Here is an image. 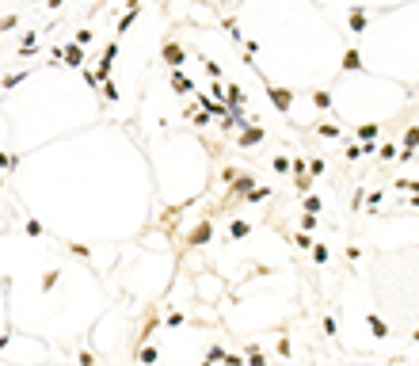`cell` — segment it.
<instances>
[{
	"instance_id": "obj_1",
	"label": "cell",
	"mask_w": 419,
	"mask_h": 366,
	"mask_svg": "<svg viewBox=\"0 0 419 366\" xmlns=\"http://www.w3.org/2000/svg\"><path fill=\"white\" fill-rule=\"evenodd\" d=\"M61 61H65L69 69H80V65H84V46H80V42L65 46V50H61Z\"/></svg>"
},
{
	"instance_id": "obj_2",
	"label": "cell",
	"mask_w": 419,
	"mask_h": 366,
	"mask_svg": "<svg viewBox=\"0 0 419 366\" xmlns=\"http://www.w3.org/2000/svg\"><path fill=\"white\" fill-rule=\"evenodd\" d=\"M164 61H168L171 69H179L183 61H187V53H183V50H179L175 42H168V46H164Z\"/></svg>"
},
{
	"instance_id": "obj_3",
	"label": "cell",
	"mask_w": 419,
	"mask_h": 366,
	"mask_svg": "<svg viewBox=\"0 0 419 366\" xmlns=\"http://www.w3.org/2000/svg\"><path fill=\"white\" fill-rule=\"evenodd\" d=\"M114 57H118V46H107V50H103V61H99V77H107V73H111Z\"/></svg>"
},
{
	"instance_id": "obj_4",
	"label": "cell",
	"mask_w": 419,
	"mask_h": 366,
	"mask_svg": "<svg viewBox=\"0 0 419 366\" xmlns=\"http://www.w3.org/2000/svg\"><path fill=\"white\" fill-rule=\"evenodd\" d=\"M267 92H271V99H274V107H278V111H286V107H290V92H282V88H267Z\"/></svg>"
},
{
	"instance_id": "obj_5",
	"label": "cell",
	"mask_w": 419,
	"mask_h": 366,
	"mask_svg": "<svg viewBox=\"0 0 419 366\" xmlns=\"http://www.w3.org/2000/svg\"><path fill=\"white\" fill-rule=\"evenodd\" d=\"M343 69L351 73V69H362V57H358V50H347L343 53Z\"/></svg>"
},
{
	"instance_id": "obj_6",
	"label": "cell",
	"mask_w": 419,
	"mask_h": 366,
	"mask_svg": "<svg viewBox=\"0 0 419 366\" xmlns=\"http://www.w3.org/2000/svg\"><path fill=\"white\" fill-rule=\"evenodd\" d=\"M370 332H374V336H377V340H385V336H389V328H385V321H381V317H370Z\"/></svg>"
},
{
	"instance_id": "obj_7",
	"label": "cell",
	"mask_w": 419,
	"mask_h": 366,
	"mask_svg": "<svg viewBox=\"0 0 419 366\" xmlns=\"http://www.w3.org/2000/svg\"><path fill=\"white\" fill-rule=\"evenodd\" d=\"M351 31H354V35H358V31H366V12H358V8L351 12Z\"/></svg>"
},
{
	"instance_id": "obj_8",
	"label": "cell",
	"mask_w": 419,
	"mask_h": 366,
	"mask_svg": "<svg viewBox=\"0 0 419 366\" xmlns=\"http://www.w3.org/2000/svg\"><path fill=\"white\" fill-rule=\"evenodd\" d=\"M171 88H175V92H191V80L183 77V73H171Z\"/></svg>"
},
{
	"instance_id": "obj_9",
	"label": "cell",
	"mask_w": 419,
	"mask_h": 366,
	"mask_svg": "<svg viewBox=\"0 0 419 366\" xmlns=\"http://www.w3.org/2000/svg\"><path fill=\"white\" fill-rule=\"evenodd\" d=\"M202 240H210V225H202V229L191 233V244H202Z\"/></svg>"
},
{
	"instance_id": "obj_10",
	"label": "cell",
	"mask_w": 419,
	"mask_h": 366,
	"mask_svg": "<svg viewBox=\"0 0 419 366\" xmlns=\"http://www.w3.org/2000/svg\"><path fill=\"white\" fill-rule=\"evenodd\" d=\"M404 145H408V149H415V145H419V126H411V130L404 134Z\"/></svg>"
},
{
	"instance_id": "obj_11",
	"label": "cell",
	"mask_w": 419,
	"mask_h": 366,
	"mask_svg": "<svg viewBox=\"0 0 419 366\" xmlns=\"http://www.w3.org/2000/svg\"><path fill=\"white\" fill-rule=\"evenodd\" d=\"M232 183H236V191H244V195L252 191V175H236V179H232Z\"/></svg>"
},
{
	"instance_id": "obj_12",
	"label": "cell",
	"mask_w": 419,
	"mask_h": 366,
	"mask_svg": "<svg viewBox=\"0 0 419 366\" xmlns=\"http://www.w3.org/2000/svg\"><path fill=\"white\" fill-rule=\"evenodd\" d=\"M229 233H232V240H236V236H248V225H244V221H232Z\"/></svg>"
},
{
	"instance_id": "obj_13",
	"label": "cell",
	"mask_w": 419,
	"mask_h": 366,
	"mask_svg": "<svg viewBox=\"0 0 419 366\" xmlns=\"http://www.w3.org/2000/svg\"><path fill=\"white\" fill-rule=\"evenodd\" d=\"M259 138H263V130H248V134H244V138H240V141H244V145H256Z\"/></svg>"
},
{
	"instance_id": "obj_14",
	"label": "cell",
	"mask_w": 419,
	"mask_h": 366,
	"mask_svg": "<svg viewBox=\"0 0 419 366\" xmlns=\"http://www.w3.org/2000/svg\"><path fill=\"white\" fill-rule=\"evenodd\" d=\"M19 80H27V73H12V77H4V88H16Z\"/></svg>"
},
{
	"instance_id": "obj_15",
	"label": "cell",
	"mask_w": 419,
	"mask_h": 366,
	"mask_svg": "<svg viewBox=\"0 0 419 366\" xmlns=\"http://www.w3.org/2000/svg\"><path fill=\"white\" fill-rule=\"evenodd\" d=\"M313 103H317V107H332V96H328V92H317V96H313Z\"/></svg>"
},
{
	"instance_id": "obj_16",
	"label": "cell",
	"mask_w": 419,
	"mask_h": 366,
	"mask_svg": "<svg viewBox=\"0 0 419 366\" xmlns=\"http://www.w3.org/2000/svg\"><path fill=\"white\" fill-rule=\"evenodd\" d=\"M229 103H232V107L244 103V92H240V88H229Z\"/></svg>"
},
{
	"instance_id": "obj_17",
	"label": "cell",
	"mask_w": 419,
	"mask_h": 366,
	"mask_svg": "<svg viewBox=\"0 0 419 366\" xmlns=\"http://www.w3.org/2000/svg\"><path fill=\"white\" fill-rule=\"evenodd\" d=\"M313 260H317V263L328 260V248H324V244H317V248H313Z\"/></svg>"
},
{
	"instance_id": "obj_18",
	"label": "cell",
	"mask_w": 419,
	"mask_h": 366,
	"mask_svg": "<svg viewBox=\"0 0 419 366\" xmlns=\"http://www.w3.org/2000/svg\"><path fill=\"white\" fill-rule=\"evenodd\" d=\"M103 99H118V88H114V84H103Z\"/></svg>"
},
{
	"instance_id": "obj_19",
	"label": "cell",
	"mask_w": 419,
	"mask_h": 366,
	"mask_svg": "<svg viewBox=\"0 0 419 366\" xmlns=\"http://www.w3.org/2000/svg\"><path fill=\"white\" fill-rule=\"evenodd\" d=\"M27 236H42V225L38 221H27Z\"/></svg>"
},
{
	"instance_id": "obj_20",
	"label": "cell",
	"mask_w": 419,
	"mask_h": 366,
	"mask_svg": "<svg viewBox=\"0 0 419 366\" xmlns=\"http://www.w3.org/2000/svg\"><path fill=\"white\" fill-rule=\"evenodd\" d=\"M12 27H16V16H4V19H0V31H12Z\"/></svg>"
},
{
	"instance_id": "obj_21",
	"label": "cell",
	"mask_w": 419,
	"mask_h": 366,
	"mask_svg": "<svg viewBox=\"0 0 419 366\" xmlns=\"http://www.w3.org/2000/svg\"><path fill=\"white\" fill-rule=\"evenodd\" d=\"M12 164V160H8V153H0V168H8Z\"/></svg>"
},
{
	"instance_id": "obj_22",
	"label": "cell",
	"mask_w": 419,
	"mask_h": 366,
	"mask_svg": "<svg viewBox=\"0 0 419 366\" xmlns=\"http://www.w3.org/2000/svg\"><path fill=\"white\" fill-rule=\"evenodd\" d=\"M61 4H65V0H50V8H61Z\"/></svg>"
}]
</instances>
